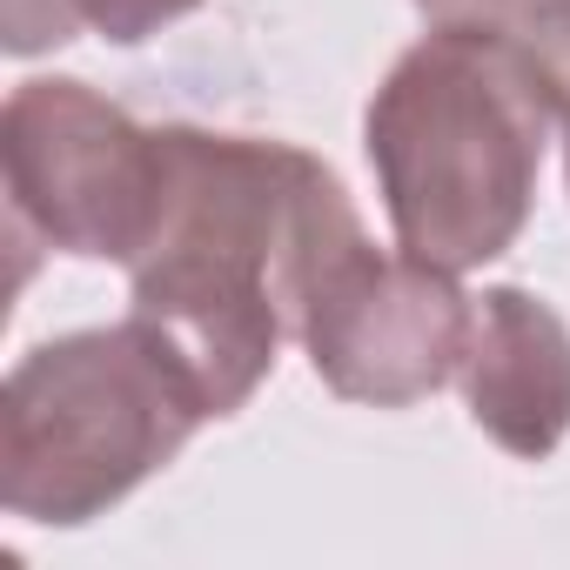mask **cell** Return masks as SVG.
<instances>
[{
  "label": "cell",
  "mask_w": 570,
  "mask_h": 570,
  "mask_svg": "<svg viewBox=\"0 0 570 570\" xmlns=\"http://www.w3.org/2000/svg\"><path fill=\"white\" fill-rule=\"evenodd\" d=\"M537 0H416L430 28H476V35H517Z\"/></svg>",
  "instance_id": "9"
},
{
  "label": "cell",
  "mask_w": 570,
  "mask_h": 570,
  "mask_svg": "<svg viewBox=\"0 0 570 570\" xmlns=\"http://www.w3.org/2000/svg\"><path fill=\"white\" fill-rule=\"evenodd\" d=\"M470 303L476 296L456 289L450 268L410 248L383 255L363 235L316 275L296 343L343 403L410 410L463 370Z\"/></svg>",
  "instance_id": "5"
},
{
  "label": "cell",
  "mask_w": 570,
  "mask_h": 570,
  "mask_svg": "<svg viewBox=\"0 0 570 570\" xmlns=\"http://www.w3.org/2000/svg\"><path fill=\"white\" fill-rule=\"evenodd\" d=\"M14 228L81 262H135L161 202V135L88 81L41 75L0 108Z\"/></svg>",
  "instance_id": "4"
},
{
  "label": "cell",
  "mask_w": 570,
  "mask_h": 570,
  "mask_svg": "<svg viewBox=\"0 0 570 570\" xmlns=\"http://www.w3.org/2000/svg\"><path fill=\"white\" fill-rule=\"evenodd\" d=\"M517 48L537 68L543 101H550V115L563 128V181H570V0H537L530 21L517 28Z\"/></svg>",
  "instance_id": "8"
},
{
  "label": "cell",
  "mask_w": 570,
  "mask_h": 570,
  "mask_svg": "<svg viewBox=\"0 0 570 570\" xmlns=\"http://www.w3.org/2000/svg\"><path fill=\"white\" fill-rule=\"evenodd\" d=\"M195 8L202 0H8V55L28 61L68 48L81 28H95L108 48H141Z\"/></svg>",
  "instance_id": "7"
},
{
  "label": "cell",
  "mask_w": 570,
  "mask_h": 570,
  "mask_svg": "<svg viewBox=\"0 0 570 570\" xmlns=\"http://www.w3.org/2000/svg\"><path fill=\"white\" fill-rule=\"evenodd\" d=\"M161 202L128 262V316L168 336L215 416H235L296 336L316 275L363 242L336 168L296 141L161 121Z\"/></svg>",
  "instance_id": "1"
},
{
  "label": "cell",
  "mask_w": 570,
  "mask_h": 570,
  "mask_svg": "<svg viewBox=\"0 0 570 570\" xmlns=\"http://www.w3.org/2000/svg\"><path fill=\"white\" fill-rule=\"evenodd\" d=\"M557 115L517 35L430 28L363 115L396 248L463 275L517 248Z\"/></svg>",
  "instance_id": "2"
},
{
  "label": "cell",
  "mask_w": 570,
  "mask_h": 570,
  "mask_svg": "<svg viewBox=\"0 0 570 570\" xmlns=\"http://www.w3.org/2000/svg\"><path fill=\"white\" fill-rule=\"evenodd\" d=\"M456 383L470 423L497 450L543 463L570 436V323L543 296L497 282L470 303V343Z\"/></svg>",
  "instance_id": "6"
},
{
  "label": "cell",
  "mask_w": 570,
  "mask_h": 570,
  "mask_svg": "<svg viewBox=\"0 0 570 570\" xmlns=\"http://www.w3.org/2000/svg\"><path fill=\"white\" fill-rule=\"evenodd\" d=\"M215 423L195 370L141 316L28 350L0 390V503L21 523L81 530L168 470Z\"/></svg>",
  "instance_id": "3"
}]
</instances>
